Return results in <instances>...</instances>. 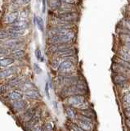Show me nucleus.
<instances>
[{"instance_id":"0eeeda50","label":"nucleus","mask_w":130,"mask_h":131,"mask_svg":"<svg viewBox=\"0 0 130 131\" xmlns=\"http://www.w3.org/2000/svg\"><path fill=\"white\" fill-rule=\"evenodd\" d=\"M56 17L62 20H64L66 22L73 24L78 19V14H77L76 12H64V13H59Z\"/></svg>"},{"instance_id":"473e14b6","label":"nucleus","mask_w":130,"mask_h":131,"mask_svg":"<svg viewBox=\"0 0 130 131\" xmlns=\"http://www.w3.org/2000/svg\"><path fill=\"white\" fill-rule=\"evenodd\" d=\"M30 1H31V0H22L23 3H25V4H28Z\"/></svg>"},{"instance_id":"423d86ee","label":"nucleus","mask_w":130,"mask_h":131,"mask_svg":"<svg viewBox=\"0 0 130 131\" xmlns=\"http://www.w3.org/2000/svg\"><path fill=\"white\" fill-rule=\"evenodd\" d=\"M116 97H118L117 103L120 107V110L130 106V89L125 90Z\"/></svg>"},{"instance_id":"bb28decb","label":"nucleus","mask_w":130,"mask_h":131,"mask_svg":"<svg viewBox=\"0 0 130 131\" xmlns=\"http://www.w3.org/2000/svg\"><path fill=\"white\" fill-rule=\"evenodd\" d=\"M9 37L8 33L4 30H0V39H5Z\"/></svg>"},{"instance_id":"f3484780","label":"nucleus","mask_w":130,"mask_h":131,"mask_svg":"<svg viewBox=\"0 0 130 131\" xmlns=\"http://www.w3.org/2000/svg\"><path fill=\"white\" fill-rule=\"evenodd\" d=\"M24 31H25V30H16V29L10 28L7 32L8 33L9 36H11V38L17 39V38H18V37H20L21 35H22Z\"/></svg>"},{"instance_id":"393cba45","label":"nucleus","mask_w":130,"mask_h":131,"mask_svg":"<svg viewBox=\"0 0 130 131\" xmlns=\"http://www.w3.org/2000/svg\"><path fill=\"white\" fill-rule=\"evenodd\" d=\"M36 21H37V26L39 27V29L41 31H43V28H44V26H43V20L41 17H39L38 16L37 17V20H36Z\"/></svg>"},{"instance_id":"a211bd4d","label":"nucleus","mask_w":130,"mask_h":131,"mask_svg":"<svg viewBox=\"0 0 130 131\" xmlns=\"http://www.w3.org/2000/svg\"><path fill=\"white\" fill-rule=\"evenodd\" d=\"M27 21L26 20H18V21H16L14 24H13L11 28L13 29H16V30H25V29L27 27Z\"/></svg>"},{"instance_id":"2f4dec72","label":"nucleus","mask_w":130,"mask_h":131,"mask_svg":"<svg viewBox=\"0 0 130 131\" xmlns=\"http://www.w3.org/2000/svg\"><path fill=\"white\" fill-rule=\"evenodd\" d=\"M27 17V12H26V11H24V12H22V13L21 14V18H26Z\"/></svg>"},{"instance_id":"7ed1b4c3","label":"nucleus","mask_w":130,"mask_h":131,"mask_svg":"<svg viewBox=\"0 0 130 131\" xmlns=\"http://www.w3.org/2000/svg\"><path fill=\"white\" fill-rule=\"evenodd\" d=\"M88 100H90L89 95H75V96H70L65 98L64 102L66 105L70 106L72 107H74L75 110H77L84 102Z\"/></svg>"},{"instance_id":"f8f14e48","label":"nucleus","mask_w":130,"mask_h":131,"mask_svg":"<svg viewBox=\"0 0 130 131\" xmlns=\"http://www.w3.org/2000/svg\"><path fill=\"white\" fill-rule=\"evenodd\" d=\"M18 17H19V12L17 11L10 12V13L7 14L6 16V17L4 18V23L9 24V25H13V24H14L16 21H17V20L18 19Z\"/></svg>"},{"instance_id":"20e7f679","label":"nucleus","mask_w":130,"mask_h":131,"mask_svg":"<svg viewBox=\"0 0 130 131\" xmlns=\"http://www.w3.org/2000/svg\"><path fill=\"white\" fill-rule=\"evenodd\" d=\"M75 60H65L62 61L57 69L59 75H73L75 70Z\"/></svg>"},{"instance_id":"aec40b11","label":"nucleus","mask_w":130,"mask_h":131,"mask_svg":"<svg viewBox=\"0 0 130 131\" xmlns=\"http://www.w3.org/2000/svg\"><path fill=\"white\" fill-rule=\"evenodd\" d=\"M114 63H116V64H119L120 66H122V67H124L125 68H127V69H129L130 70V61H124V60H122L120 58H119V57H114Z\"/></svg>"},{"instance_id":"72a5a7b5","label":"nucleus","mask_w":130,"mask_h":131,"mask_svg":"<svg viewBox=\"0 0 130 131\" xmlns=\"http://www.w3.org/2000/svg\"><path fill=\"white\" fill-rule=\"evenodd\" d=\"M129 17H130V16H129Z\"/></svg>"},{"instance_id":"2eb2a0df","label":"nucleus","mask_w":130,"mask_h":131,"mask_svg":"<svg viewBox=\"0 0 130 131\" xmlns=\"http://www.w3.org/2000/svg\"><path fill=\"white\" fill-rule=\"evenodd\" d=\"M21 44V41L19 40H8L6 43H4V48H11V49H16Z\"/></svg>"},{"instance_id":"6ab92c4d","label":"nucleus","mask_w":130,"mask_h":131,"mask_svg":"<svg viewBox=\"0 0 130 131\" xmlns=\"http://www.w3.org/2000/svg\"><path fill=\"white\" fill-rule=\"evenodd\" d=\"M11 90H13L10 87V85L6 82V83H2L0 84V97L5 95L6 93L10 92Z\"/></svg>"},{"instance_id":"9d476101","label":"nucleus","mask_w":130,"mask_h":131,"mask_svg":"<svg viewBox=\"0 0 130 131\" xmlns=\"http://www.w3.org/2000/svg\"><path fill=\"white\" fill-rule=\"evenodd\" d=\"M77 113L79 115H82V116H87L88 118H91L92 120H97V112H95L94 108H89L86 110H79L77 111Z\"/></svg>"},{"instance_id":"7c9ffc66","label":"nucleus","mask_w":130,"mask_h":131,"mask_svg":"<svg viewBox=\"0 0 130 131\" xmlns=\"http://www.w3.org/2000/svg\"><path fill=\"white\" fill-rule=\"evenodd\" d=\"M124 47H125L126 49H127V51L130 53V40L125 41V42H124Z\"/></svg>"},{"instance_id":"c756f323","label":"nucleus","mask_w":130,"mask_h":131,"mask_svg":"<svg viewBox=\"0 0 130 131\" xmlns=\"http://www.w3.org/2000/svg\"><path fill=\"white\" fill-rule=\"evenodd\" d=\"M34 71L36 74H40L42 72V70L41 68L39 67V66L38 64H34Z\"/></svg>"},{"instance_id":"c85d7f7f","label":"nucleus","mask_w":130,"mask_h":131,"mask_svg":"<svg viewBox=\"0 0 130 131\" xmlns=\"http://www.w3.org/2000/svg\"><path fill=\"white\" fill-rule=\"evenodd\" d=\"M61 2L62 3L66 4H71V5H75L77 3V0H61Z\"/></svg>"},{"instance_id":"4be33fe9","label":"nucleus","mask_w":130,"mask_h":131,"mask_svg":"<svg viewBox=\"0 0 130 131\" xmlns=\"http://www.w3.org/2000/svg\"><path fill=\"white\" fill-rule=\"evenodd\" d=\"M48 3L52 9H59L62 5L61 0H48Z\"/></svg>"},{"instance_id":"5701e85b","label":"nucleus","mask_w":130,"mask_h":131,"mask_svg":"<svg viewBox=\"0 0 130 131\" xmlns=\"http://www.w3.org/2000/svg\"><path fill=\"white\" fill-rule=\"evenodd\" d=\"M11 52L9 51L8 48H6L4 47H0V58L3 57H6L7 55H8Z\"/></svg>"},{"instance_id":"cd10ccee","label":"nucleus","mask_w":130,"mask_h":131,"mask_svg":"<svg viewBox=\"0 0 130 131\" xmlns=\"http://www.w3.org/2000/svg\"><path fill=\"white\" fill-rule=\"evenodd\" d=\"M44 91H45L46 96L48 99H50V93H49V84H48V82H46L45 84V89H44Z\"/></svg>"},{"instance_id":"6e6552de","label":"nucleus","mask_w":130,"mask_h":131,"mask_svg":"<svg viewBox=\"0 0 130 131\" xmlns=\"http://www.w3.org/2000/svg\"><path fill=\"white\" fill-rule=\"evenodd\" d=\"M18 69L17 67H11L0 71V80H9L17 73Z\"/></svg>"},{"instance_id":"9b49d317","label":"nucleus","mask_w":130,"mask_h":131,"mask_svg":"<svg viewBox=\"0 0 130 131\" xmlns=\"http://www.w3.org/2000/svg\"><path fill=\"white\" fill-rule=\"evenodd\" d=\"M15 62V59L11 57H3L0 58V69H5L11 67Z\"/></svg>"},{"instance_id":"f257e3e1","label":"nucleus","mask_w":130,"mask_h":131,"mask_svg":"<svg viewBox=\"0 0 130 131\" xmlns=\"http://www.w3.org/2000/svg\"><path fill=\"white\" fill-rule=\"evenodd\" d=\"M29 101L30 100L23 97L21 100L11 102L7 105V107L11 111V112L13 114V116H16V117H14L15 119H17L19 116L23 114L31 106Z\"/></svg>"},{"instance_id":"ddd939ff","label":"nucleus","mask_w":130,"mask_h":131,"mask_svg":"<svg viewBox=\"0 0 130 131\" xmlns=\"http://www.w3.org/2000/svg\"><path fill=\"white\" fill-rule=\"evenodd\" d=\"M65 113H66V116L70 119L71 121H75L77 117V111L70 106H68V105L65 106Z\"/></svg>"},{"instance_id":"a878e982","label":"nucleus","mask_w":130,"mask_h":131,"mask_svg":"<svg viewBox=\"0 0 130 131\" xmlns=\"http://www.w3.org/2000/svg\"><path fill=\"white\" fill-rule=\"evenodd\" d=\"M35 56H36V58H37L39 61H43V57L42 56V52L41 50L39 48H37L35 50Z\"/></svg>"},{"instance_id":"1a4fd4ad","label":"nucleus","mask_w":130,"mask_h":131,"mask_svg":"<svg viewBox=\"0 0 130 131\" xmlns=\"http://www.w3.org/2000/svg\"><path fill=\"white\" fill-rule=\"evenodd\" d=\"M23 96L25 98L30 101H38L41 98V94H40L39 90L36 89H29L23 92Z\"/></svg>"},{"instance_id":"b1692460","label":"nucleus","mask_w":130,"mask_h":131,"mask_svg":"<svg viewBox=\"0 0 130 131\" xmlns=\"http://www.w3.org/2000/svg\"><path fill=\"white\" fill-rule=\"evenodd\" d=\"M30 131H43V123L40 122V123H39V124L34 125L30 129Z\"/></svg>"},{"instance_id":"f03ea898","label":"nucleus","mask_w":130,"mask_h":131,"mask_svg":"<svg viewBox=\"0 0 130 131\" xmlns=\"http://www.w3.org/2000/svg\"><path fill=\"white\" fill-rule=\"evenodd\" d=\"M75 32L70 30L64 35H52L50 38L48 39V41L51 45L56 44V43H70L75 39Z\"/></svg>"},{"instance_id":"39448f33","label":"nucleus","mask_w":130,"mask_h":131,"mask_svg":"<svg viewBox=\"0 0 130 131\" xmlns=\"http://www.w3.org/2000/svg\"><path fill=\"white\" fill-rule=\"evenodd\" d=\"M23 97V93L21 91H20L18 89H14L11 90L10 92L6 93L5 95L0 97V100L7 106L8 104L11 103V102L21 100Z\"/></svg>"},{"instance_id":"4468645a","label":"nucleus","mask_w":130,"mask_h":131,"mask_svg":"<svg viewBox=\"0 0 130 131\" xmlns=\"http://www.w3.org/2000/svg\"><path fill=\"white\" fill-rule=\"evenodd\" d=\"M117 57L119 58L126 61H130V53L127 51L126 48H122L120 49L117 52Z\"/></svg>"},{"instance_id":"412c9836","label":"nucleus","mask_w":130,"mask_h":131,"mask_svg":"<svg viewBox=\"0 0 130 131\" xmlns=\"http://www.w3.org/2000/svg\"><path fill=\"white\" fill-rule=\"evenodd\" d=\"M43 131H55V126L52 121H47L43 123Z\"/></svg>"},{"instance_id":"dca6fc26","label":"nucleus","mask_w":130,"mask_h":131,"mask_svg":"<svg viewBox=\"0 0 130 131\" xmlns=\"http://www.w3.org/2000/svg\"><path fill=\"white\" fill-rule=\"evenodd\" d=\"M11 55L13 58L16 59H20L25 56V51L23 49H20V48H16L13 49V51H11Z\"/></svg>"}]
</instances>
